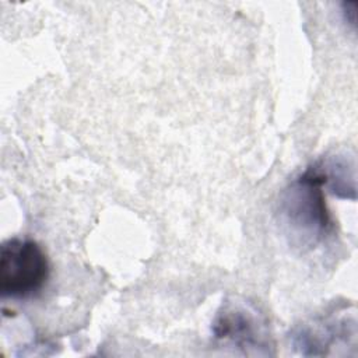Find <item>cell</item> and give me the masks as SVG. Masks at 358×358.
I'll list each match as a JSON object with an SVG mask.
<instances>
[{
    "instance_id": "1",
    "label": "cell",
    "mask_w": 358,
    "mask_h": 358,
    "mask_svg": "<svg viewBox=\"0 0 358 358\" xmlns=\"http://www.w3.org/2000/svg\"><path fill=\"white\" fill-rule=\"evenodd\" d=\"M322 186L323 175L313 164L289 185L280 201V217L291 242L302 249L319 245L333 228Z\"/></svg>"
},
{
    "instance_id": "2",
    "label": "cell",
    "mask_w": 358,
    "mask_h": 358,
    "mask_svg": "<svg viewBox=\"0 0 358 358\" xmlns=\"http://www.w3.org/2000/svg\"><path fill=\"white\" fill-rule=\"evenodd\" d=\"M49 262L32 239L11 238L0 248V294L27 299L42 291L49 280Z\"/></svg>"
},
{
    "instance_id": "3",
    "label": "cell",
    "mask_w": 358,
    "mask_h": 358,
    "mask_svg": "<svg viewBox=\"0 0 358 358\" xmlns=\"http://www.w3.org/2000/svg\"><path fill=\"white\" fill-rule=\"evenodd\" d=\"M211 330L217 340L242 348L246 352L262 354L260 350L270 347L264 316L256 306L238 298L222 302Z\"/></svg>"
},
{
    "instance_id": "4",
    "label": "cell",
    "mask_w": 358,
    "mask_h": 358,
    "mask_svg": "<svg viewBox=\"0 0 358 358\" xmlns=\"http://www.w3.org/2000/svg\"><path fill=\"white\" fill-rule=\"evenodd\" d=\"M324 179V186L343 199H355L354 164L344 157H331L315 162Z\"/></svg>"
}]
</instances>
